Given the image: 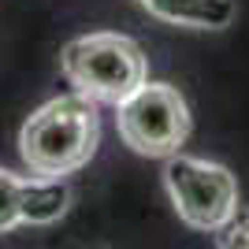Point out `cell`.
<instances>
[{
  "instance_id": "5b68a950",
  "label": "cell",
  "mask_w": 249,
  "mask_h": 249,
  "mask_svg": "<svg viewBox=\"0 0 249 249\" xmlns=\"http://www.w3.org/2000/svg\"><path fill=\"white\" fill-rule=\"evenodd\" d=\"M149 15L171 26H197V30H223L238 15L234 0H138Z\"/></svg>"
},
{
  "instance_id": "7a4b0ae2",
  "label": "cell",
  "mask_w": 249,
  "mask_h": 249,
  "mask_svg": "<svg viewBox=\"0 0 249 249\" xmlns=\"http://www.w3.org/2000/svg\"><path fill=\"white\" fill-rule=\"evenodd\" d=\"M60 67L74 93L93 104H123L149 82V60L126 34H86L67 41Z\"/></svg>"
},
{
  "instance_id": "3957f363",
  "label": "cell",
  "mask_w": 249,
  "mask_h": 249,
  "mask_svg": "<svg viewBox=\"0 0 249 249\" xmlns=\"http://www.w3.org/2000/svg\"><path fill=\"white\" fill-rule=\"evenodd\" d=\"M164 186L178 219L205 234H216L238 212V178L223 164H212L201 156H167Z\"/></svg>"
},
{
  "instance_id": "277c9868",
  "label": "cell",
  "mask_w": 249,
  "mask_h": 249,
  "mask_svg": "<svg viewBox=\"0 0 249 249\" xmlns=\"http://www.w3.org/2000/svg\"><path fill=\"white\" fill-rule=\"evenodd\" d=\"M115 108H119V115H115L119 138L138 156L167 160V156L182 153L190 138V108L175 86L145 82L134 97H126Z\"/></svg>"
},
{
  "instance_id": "52a82bcc",
  "label": "cell",
  "mask_w": 249,
  "mask_h": 249,
  "mask_svg": "<svg viewBox=\"0 0 249 249\" xmlns=\"http://www.w3.org/2000/svg\"><path fill=\"white\" fill-rule=\"evenodd\" d=\"M216 249H249V212H234L216 231Z\"/></svg>"
},
{
  "instance_id": "6da1fadb",
  "label": "cell",
  "mask_w": 249,
  "mask_h": 249,
  "mask_svg": "<svg viewBox=\"0 0 249 249\" xmlns=\"http://www.w3.org/2000/svg\"><path fill=\"white\" fill-rule=\"evenodd\" d=\"M101 142L97 104L82 93H63L41 104L19 130L22 164L37 178H63L86 167Z\"/></svg>"
},
{
  "instance_id": "8992f818",
  "label": "cell",
  "mask_w": 249,
  "mask_h": 249,
  "mask_svg": "<svg viewBox=\"0 0 249 249\" xmlns=\"http://www.w3.org/2000/svg\"><path fill=\"white\" fill-rule=\"evenodd\" d=\"M30 186L34 178H19L0 167V234L22 227L30 219Z\"/></svg>"
}]
</instances>
